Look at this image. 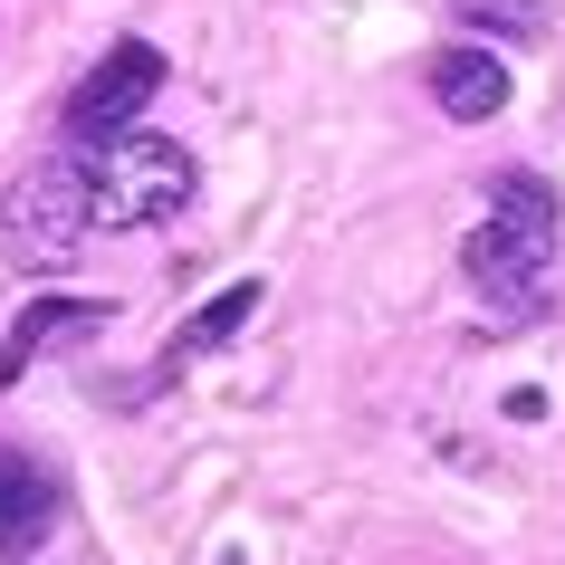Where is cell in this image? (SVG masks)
Instances as JSON below:
<instances>
[{"mask_svg": "<svg viewBox=\"0 0 565 565\" xmlns=\"http://www.w3.org/2000/svg\"><path fill=\"white\" fill-rule=\"evenodd\" d=\"M556 239H565V202L546 173H499L489 182V221L460 239V278H470L489 317H546V278H556Z\"/></svg>", "mask_w": 565, "mask_h": 565, "instance_id": "cell-1", "label": "cell"}, {"mask_svg": "<svg viewBox=\"0 0 565 565\" xmlns=\"http://www.w3.org/2000/svg\"><path fill=\"white\" fill-rule=\"evenodd\" d=\"M77 145V135H67ZM202 192V163L173 145V135H153V125H116V135H87V211H96V239L116 231H163L182 221Z\"/></svg>", "mask_w": 565, "mask_h": 565, "instance_id": "cell-2", "label": "cell"}, {"mask_svg": "<svg viewBox=\"0 0 565 565\" xmlns=\"http://www.w3.org/2000/svg\"><path fill=\"white\" fill-rule=\"evenodd\" d=\"M96 239V211H87V145H49L30 153L20 173L0 182V259L30 268V278H58L77 268V249Z\"/></svg>", "mask_w": 565, "mask_h": 565, "instance_id": "cell-3", "label": "cell"}, {"mask_svg": "<svg viewBox=\"0 0 565 565\" xmlns=\"http://www.w3.org/2000/svg\"><path fill=\"white\" fill-rule=\"evenodd\" d=\"M163 77H173V67H163V49H153V39H116V49H106V58H96L77 87H67L58 135H77V145H87V135H116V125H135L153 96H163Z\"/></svg>", "mask_w": 565, "mask_h": 565, "instance_id": "cell-4", "label": "cell"}, {"mask_svg": "<svg viewBox=\"0 0 565 565\" xmlns=\"http://www.w3.org/2000/svg\"><path fill=\"white\" fill-rule=\"evenodd\" d=\"M106 327H116V307H106V298H58V288H49V298H30L10 327H0V393L20 384L30 364L67 355V345H96Z\"/></svg>", "mask_w": 565, "mask_h": 565, "instance_id": "cell-5", "label": "cell"}, {"mask_svg": "<svg viewBox=\"0 0 565 565\" xmlns=\"http://www.w3.org/2000/svg\"><path fill=\"white\" fill-rule=\"evenodd\" d=\"M58 536V470L30 450H0V565H30Z\"/></svg>", "mask_w": 565, "mask_h": 565, "instance_id": "cell-6", "label": "cell"}, {"mask_svg": "<svg viewBox=\"0 0 565 565\" xmlns=\"http://www.w3.org/2000/svg\"><path fill=\"white\" fill-rule=\"evenodd\" d=\"M431 106H441L450 125H489V116H508V58H499V49H479V39H460V49H431Z\"/></svg>", "mask_w": 565, "mask_h": 565, "instance_id": "cell-7", "label": "cell"}, {"mask_svg": "<svg viewBox=\"0 0 565 565\" xmlns=\"http://www.w3.org/2000/svg\"><path fill=\"white\" fill-rule=\"evenodd\" d=\"M259 298H268V278H231L221 298H202V307L173 327V345H163V374H182L192 355H221V345H231V335L259 317Z\"/></svg>", "mask_w": 565, "mask_h": 565, "instance_id": "cell-8", "label": "cell"}, {"mask_svg": "<svg viewBox=\"0 0 565 565\" xmlns=\"http://www.w3.org/2000/svg\"><path fill=\"white\" fill-rule=\"evenodd\" d=\"M450 20H460V30L508 39V49H527V39L546 30V10H536V0H450Z\"/></svg>", "mask_w": 565, "mask_h": 565, "instance_id": "cell-9", "label": "cell"}]
</instances>
